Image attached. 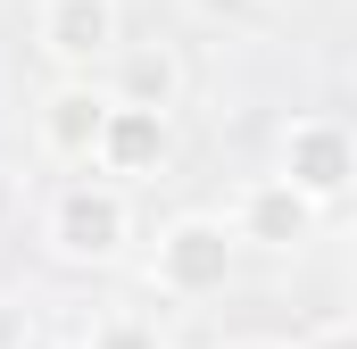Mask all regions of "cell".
Instances as JSON below:
<instances>
[{"mask_svg": "<svg viewBox=\"0 0 357 349\" xmlns=\"http://www.w3.org/2000/svg\"><path fill=\"white\" fill-rule=\"evenodd\" d=\"M307 349H357V333H349V325H324V333H316Z\"/></svg>", "mask_w": 357, "mask_h": 349, "instance_id": "obj_10", "label": "cell"}, {"mask_svg": "<svg viewBox=\"0 0 357 349\" xmlns=\"http://www.w3.org/2000/svg\"><path fill=\"white\" fill-rule=\"evenodd\" d=\"M100 117H108V91H100V84H59L50 108H42V142H50L59 158H91Z\"/></svg>", "mask_w": 357, "mask_h": 349, "instance_id": "obj_7", "label": "cell"}, {"mask_svg": "<svg viewBox=\"0 0 357 349\" xmlns=\"http://www.w3.org/2000/svg\"><path fill=\"white\" fill-rule=\"evenodd\" d=\"M250 349H258V341H250Z\"/></svg>", "mask_w": 357, "mask_h": 349, "instance_id": "obj_12", "label": "cell"}, {"mask_svg": "<svg viewBox=\"0 0 357 349\" xmlns=\"http://www.w3.org/2000/svg\"><path fill=\"white\" fill-rule=\"evenodd\" d=\"M125 191L116 183H67L59 200H50V242H59V258H116L125 250Z\"/></svg>", "mask_w": 357, "mask_h": 349, "instance_id": "obj_2", "label": "cell"}, {"mask_svg": "<svg viewBox=\"0 0 357 349\" xmlns=\"http://www.w3.org/2000/svg\"><path fill=\"white\" fill-rule=\"evenodd\" d=\"M42 50L59 67H91L116 50V0H42Z\"/></svg>", "mask_w": 357, "mask_h": 349, "instance_id": "obj_6", "label": "cell"}, {"mask_svg": "<svg viewBox=\"0 0 357 349\" xmlns=\"http://www.w3.org/2000/svg\"><path fill=\"white\" fill-rule=\"evenodd\" d=\"M25 349H67V341H25Z\"/></svg>", "mask_w": 357, "mask_h": 349, "instance_id": "obj_11", "label": "cell"}, {"mask_svg": "<svg viewBox=\"0 0 357 349\" xmlns=\"http://www.w3.org/2000/svg\"><path fill=\"white\" fill-rule=\"evenodd\" d=\"M158 291H175V299H208V291H225L233 283V233L216 225V216H175L167 233H158Z\"/></svg>", "mask_w": 357, "mask_h": 349, "instance_id": "obj_1", "label": "cell"}, {"mask_svg": "<svg viewBox=\"0 0 357 349\" xmlns=\"http://www.w3.org/2000/svg\"><path fill=\"white\" fill-rule=\"evenodd\" d=\"M91 349H167V341L142 316H108V325H91Z\"/></svg>", "mask_w": 357, "mask_h": 349, "instance_id": "obj_9", "label": "cell"}, {"mask_svg": "<svg viewBox=\"0 0 357 349\" xmlns=\"http://www.w3.org/2000/svg\"><path fill=\"white\" fill-rule=\"evenodd\" d=\"M349 174H357V150H349V133L333 117H299L282 133V183H299L316 208H333L349 191Z\"/></svg>", "mask_w": 357, "mask_h": 349, "instance_id": "obj_3", "label": "cell"}, {"mask_svg": "<svg viewBox=\"0 0 357 349\" xmlns=\"http://www.w3.org/2000/svg\"><path fill=\"white\" fill-rule=\"evenodd\" d=\"M91 158H100L108 174H158V167H167V108H133V100H108Z\"/></svg>", "mask_w": 357, "mask_h": 349, "instance_id": "obj_5", "label": "cell"}, {"mask_svg": "<svg viewBox=\"0 0 357 349\" xmlns=\"http://www.w3.org/2000/svg\"><path fill=\"white\" fill-rule=\"evenodd\" d=\"M108 100H133V108H167V100H175V59H167V50H133V59H125V84L108 91Z\"/></svg>", "mask_w": 357, "mask_h": 349, "instance_id": "obj_8", "label": "cell"}, {"mask_svg": "<svg viewBox=\"0 0 357 349\" xmlns=\"http://www.w3.org/2000/svg\"><path fill=\"white\" fill-rule=\"evenodd\" d=\"M316 233V200L299 191V183H282V174H266V183H250L241 191V216H233V242H258V250H299Z\"/></svg>", "mask_w": 357, "mask_h": 349, "instance_id": "obj_4", "label": "cell"}]
</instances>
